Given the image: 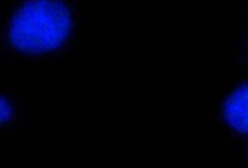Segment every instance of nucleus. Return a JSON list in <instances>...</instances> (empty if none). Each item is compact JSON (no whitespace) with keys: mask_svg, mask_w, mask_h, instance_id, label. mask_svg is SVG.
Instances as JSON below:
<instances>
[{"mask_svg":"<svg viewBox=\"0 0 248 168\" xmlns=\"http://www.w3.org/2000/svg\"><path fill=\"white\" fill-rule=\"evenodd\" d=\"M72 29V14L62 0H28L12 15L5 36L17 52L45 55L62 47Z\"/></svg>","mask_w":248,"mask_h":168,"instance_id":"1","label":"nucleus"},{"mask_svg":"<svg viewBox=\"0 0 248 168\" xmlns=\"http://www.w3.org/2000/svg\"><path fill=\"white\" fill-rule=\"evenodd\" d=\"M247 85H241L232 92L223 108L224 120L236 132H247Z\"/></svg>","mask_w":248,"mask_h":168,"instance_id":"2","label":"nucleus"},{"mask_svg":"<svg viewBox=\"0 0 248 168\" xmlns=\"http://www.w3.org/2000/svg\"><path fill=\"white\" fill-rule=\"evenodd\" d=\"M12 116H14V107L11 102L6 97L0 94V126L9 122Z\"/></svg>","mask_w":248,"mask_h":168,"instance_id":"3","label":"nucleus"}]
</instances>
